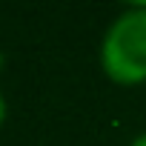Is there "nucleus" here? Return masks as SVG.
I'll use <instances>...</instances> for the list:
<instances>
[{
	"label": "nucleus",
	"instance_id": "nucleus-1",
	"mask_svg": "<svg viewBox=\"0 0 146 146\" xmlns=\"http://www.w3.org/2000/svg\"><path fill=\"white\" fill-rule=\"evenodd\" d=\"M100 69L117 86L146 83V3L123 9L103 32Z\"/></svg>",
	"mask_w": 146,
	"mask_h": 146
},
{
	"label": "nucleus",
	"instance_id": "nucleus-2",
	"mask_svg": "<svg viewBox=\"0 0 146 146\" xmlns=\"http://www.w3.org/2000/svg\"><path fill=\"white\" fill-rule=\"evenodd\" d=\"M6 115H9V103H6V95L0 92V129H3V123H6Z\"/></svg>",
	"mask_w": 146,
	"mask_h": 146
},
{
	"label": "nucleus",
	"instance_id": "nucleus-3",
	"mask_svg": "<svg viewBox=\"0 0 146 146\" xmlns=\"http://www.w3.org/2000/svg\"><path fill=\"white\" fill-rule=\"evenodd\" d=\"M129 146H146V132H140V135H137V137H135Z\"/></svg>",
	"mask_w": 146,
	"mask_h": 146
},
{
	"label": "nucleus",
	"instance_id": "nucleus-4",
	"mask_svg": "<svg viewBox=\"0 0 146 146\" xmlns=\"http://www.w3.org/2000/svg\"><path fill=\"white\" fill-rule=\"evenodd\" d=\"M3 66H6V54L0 52V72H3Z\"/></svg>",
	"mask_w": 146,
	"mask_h": 146
}]
</instances>
